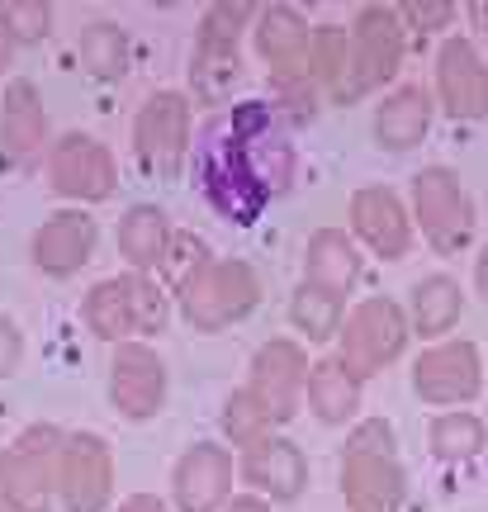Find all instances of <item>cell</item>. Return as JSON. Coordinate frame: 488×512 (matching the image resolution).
<instances>
[{
  "mask_svg": "<svg viewBox=\"0 0 488 512\" xmlns=\"http://www.w3.org/2000/svg\"><path fill=\"white\" fill-rule=\"evenodd\" d=\"M190 176H195L199 200L218 219L252 228L266 214V204L294 190V176H299L294 128L261 95L237 100L199 124Z\"/></svg>",
  "mask_w": 488,
  "mask_h": 512,
  "instance_id": "6da1fadb",
  "label": "cell"
},
{
  "mask_svg": "<svg viewBox=\"0 0 488 512\" xmlns=\"http://www.w3.org/2000/svg\"><path fill=\"white\" fill-rule=\"evenodd\" d=\"M346 512H403L408 503V470L398 460V432L384 418H361L346 432L337 460Z\"/></svg>",
  "mask_w": 488,
  "mask_h": 512,
  "instance_id": "7a4b0ae2",
  "label": "cell"
},
{
  "mask_svg": "<svg viewBox=\"0 0 488 512\" xmlns=\"http://www.w3.org/2000/svg\"><path fill=\"white\" fill-rule=\"evenodd\" d=\"M256 5L247 0H214L204 5L190 48V100L199 105H228L242 86V43L252 38Z\"/></svg>",
  "mask_w": 488,
  "mask_h": 512,
  "instance_id": "3957f363",
  "label": "cell"
},
{
  "mask_svg": "<svg viewBox=\"0 0 488 512\" xmlns=\"http://www.w3.org/2000/svg\"><path fill=\"white\" fill-rule=\"evenodd\" d=\"M81 318L109 347H119V342H147V337L166 332V323H171V290H166L157 275H138V271L105 275V280H95L91 290H86Z\"/></svg>",
  "mask_w": 488,
  "mask_h": 512,
  "instance_id": "277c9868",
  "label": "cell"
},
{
  "mask_svg": "<svg viewBox=\"0 0 488 512\" xmlns=\"http://www.w3.org/2000/svg\"><path fill=\"white\" fill-rule=\"evenodd\" d=\"M261 275L242 256H209L190 280L176 285V309L195 332H223L261 309Z\"/></svg>",
  "mask_w": 488,
  "mask_h": 512,
  "instance_id": "5b68a950",
  "label": "cell"
},
{
  "mask_svg": "<svg viewBox=\"0 0 488 512\" xmlns=\"http://www.w3.org/2000/svg\"><path fill=\"white\" fill-rule=\"evenodd\" d=\"M67 432L57 422H29L10 446H0V508L57 512V460Z\"/></svg>",
  "mask_w": 488,
  "mask_h": 512,
  "instance_id": "8992f818",
  "label": "cell"
},
{
  "mask_svg": "<svg viewBox=\"0 0 488 512\" xmlns=\"http://www.w3.org/2000/svg\"><path fill=\"white\" fill-rule=\"evenodd\" d=\"M195 100L190 91H152L133 114V157L143 166L147 176L157 181H171L181 176V166L190 162L195 152Z\"/></svg>",
  "mask_w": 488,
  "mask_h": 512,
  "instance_id": "52a82bcc",
  "label": "cell"
},
{
  "mask_svg": "<svg viewBox=\"0 0 488 512\" xmlns=\"http://www.w3.org/2000/svg\"><path fill=\"white\" fill-rule=\"evenodd\" d=\"M408 57V24L398 5H361L351 19V76L337 105H356L365 95L384 91Z\"/></svg>",
  "mask_w": 488,
  "mask_h": 512,
  "instance_id": "ba28073f",
  "label": "cell"
},
{
  "mask_svg": "<svg viewBox=\"0 0 488 512\" xmlns=\"http://www.w3.org/2000/svg\"><path fill=\"white\" fill-rule=\"evenodd\" d=\"M413 223L436 256H460L474 242V195L465 190L460 171L451 166H422L413 176Z\"/></svg>",
  "mask_w": 488,
  "mask_h": 512,
  "instance_id": "9c48e42d",
  "label": "cell"
},
{
  "mask_svg": "<svg viewBox=\"0 0 488 512\" xmlns=\"http://www.w3.org/2000/svg\"><path fill=\"white\" fill-rule=\"evenodd\" d=\"M413 337V323H408V309L389 299V294H370L356 309L346 313L342 337H337V356L346 361V370H356L361 380L380 375L384 366H394L403 347Z\"/></svg>",
  "mask_w": 488,
  "mask_h": 512,
  "instance_id": "30bf717a",
  "label": "cell"
},
{
  "mask_svg": "<svg viewBox=\"0 0 488 512\" xmlns=\"http://www.w3.org/2000/svg\"><path fill=\"white\" fill-rule=\"evenodd\" d=\"M43 176L57 200L76 204V209H91L119 195V162L95 133H62L43 162Z\"/></svg>",
  "mask_w": 488,
  "mask_h": 512,
  "instance_id": "8fae6325",
  "label": "cell"
},
{
  "mask_svg": "<svg viewBox=\"0 0 488 512\" xmlns=\"http://www.w3.org/2000/svg\"><path fill=\"white\" fill-rule=\"evenodd\" d=\"M308 351L299 337H271L252 351V366H247V389H252L261 408L271 413L275 427L299 418V408L308 403Z\"/></svg>",
  "mask_w": 488,
  "mask_h": 512,
  "instance_id": "7c38bea8",
  "label": "cell"
},
{
  "mask_svg": "<svg viewBox=\"0 0 488 512\" xmlns=\"http://www.w3.org/2000/svg\"><path fill=\"white\" fill-rule=\"evenodd\" d=\"M53 133H48V110H43V91L29 76H10L0 91V171H34L48 162L53 152Z\"/></svg>",
  "mask_w": 488,
  "mask_h": 512,
  "instance_id": "4fadbf2b",
  "label": "cell"
},
{
  "mask_svg": "<svg viewBox=\"0 0 488 512\" xmlns=\"http://www.w3.org/2000/svg\"><path fill=\"white\" fill-rule=\"evenodd\" d=\"M488 380V366L479 347L470 337H446V342H432L413 361V394L432 408H460V403H474L479 389Z\"/></svg>",
  "mask_w": 488,
  "mask_h": 512,
  "instance_id": "5bb4252c",
  "label": "cell"
},
{
  "mask_svg": "<svg viewBox=\"0 0 488 512\" xmlns=\"http://www.w3.org/2000/svg\"><path fill=\"white\" fill-rule=\"evenodd\" d=\"M171 375L157 347L147 342H119L109 351V408L124 422H152L166 408Z\"/></svg>",
  "mask_w": 488,
  "mask_h": 512,
  "instance_id": "9a60e30c",
  "label": "cell"
},
{
  "mask_svg": "<svg viewBox=\"0 0 488 512\" xmlns=\"http://www.w3.org/2000/svg\"><path fill=\"white\" fill-rule=\"evenodd\" d=\"M114 503V451L100 432H67L57 460V508L109 512Z\"/></svg>",
  "mask_w": 488,
  "mask_h": 512,
  "instance_id": "2e32d148",
  "label": "cell"
},
{
  "mask_svg": "<svg viewBox=\"0 0 488 512\" xmlns=\"http://www.w3.org/2000/svg\"><path fill=\"white\" fill-rule=\"evenodd\" d=\"M95 247H100V223H95L91 209H53L48 219L29 233V266L48 280H72L95 261Z\"/></svg>",
  "mask_w": 488,
  "mask_h": 512,
  "instance_id": "e0dca14e",
  "label": "cell"
},
{
  "mask_svg": "<svg viewBox=\"0 0 488 512\" xmlns=\"http://www.w3.org/2000/svg\"><path fill=\"white\" fill-rule=\"evenodd\" d=\"M233 451L223 441H190L171 465V508L176 512H223L233 503Z\"/></svg>",
  "mask_w": 488,
  "mask_h": 512,
  "instance_id": "ac0fdd59",
  "label": "cell"
},
{
  "mask_svg": "<svg viewBox=\"0 0 488 512\" xmlns=\"http://www.w3.org/2000/svg\"><path fill=\"white\" fill-rule=\"evenodd\" d=\"M436 105L455 124L488 119V57L470 34H451L436 48Z\"/></svg>",
  "mask_w": 488,
  "mask_h": 512,
  "instance_id": "d6986e66",
  "label": "cell"
},
{
  "mask_svg": "<svg viewBox=\"0 0 488 512\" xmlns=\"http://www.w3.org/2000/svg\"><path fill=\"white\" fill-rule=\"evenodd\" d=\"M413 209L403 204L394 185H361L351 195V238L380 261H403L413 252Z\"/></svg>",
  "mask_w": 488,
  "mask_h": 512,
  "instance_id": "ffe728a7",
  "label": "cell"
},
{
  "mask_svg": "<svg viewBox=\"0 0 488 512\" xmlns=\"http://www.w3.org/2000/svg\"><path fill=\"white\" fill-rule=\"evenodd\" d=\"M237 479L247 484V494L266 498V503H294L308 489V456L294 437L271 432L237 456Z\"/></svg>",
  "mask_w": 488,
  "mask_h": 512,
  "instance_id": "44dd1931",
  "label": "cell"
},
{
  "mask_svg": "<svg viewBox=\"0 0 488 512\" xmlns=\"http://www.w3.org/2000/svg\"><path fill=\"white\" fill-rule=\"evenodd\" d=\"M252 48L266 62V76L304 72L313 48V24L294 5H261L252 24Z\"/></svg>",
  "mask_w": 488,
  "mask_h": 512,
  "instance_id": "7402d4cb",
  "label": "cell"
},
{
  "mask_svg": "<svg viewBox=\"0 0 488 512\" xmlns=\"http://www.w3.org/2000/svg\"><path fill=\"white\" fill-rule=\"evenodd\" d=\"M432 114H436L432 91L417 86V81H403L394 91H384V100L375 105L370 133H375V143L384 152H413L432 133Z\"/></svg>",
  "mask_w": 488,
  "mask_h": 512,
  "instance_id": "603a6c76",
  "label": "cell"
},
{
  "mask_svg": "<svg viewBox=\"0 0 488 512\" xmlns=\"http://www.w3.org/2000/svg\"><path fill=\"white\" fill-rule=\"evenodd\" d=\"M361 275H365L361 242L351 238L346 228H318L304 242V285L346 299V294L361 285Z\"/></svg>",
  "mask_w": 488,
  "mask_h": 512,
  "instance_id": "cb8c5ba5",
  "label": "cell"
},
{
  "mask_svg": "<svg viewBox=\"0 0 488 512\" xmlns=\"http://www.w3.org/2000/svg\"><path fill=\"white\" fill-rule=\"evenodd\" d=\"M361 394L365 380L356 370H346V361L332 351V356H318L313 370H308V413L323 422V427H356V413H361Z\"/></svg>",
  "mask_w": 488,
  "mask_h": 512,
  "instance_id": "d4e9b609",
  "label": "cell"
},
{
  "mask_svg": "<svg viewBox=\"0 0 488 512\" xmlns=\"http://www.w3.org/2000/svg\"><path fill=\"white\" fill-rule=\"evenodd\" d=\"M114 242H119V256L128 261V271L162 275L166 252L176 242V228L166 219V209H157V204H128L119 228H114Z\"/></svg>",
  "mask_w": 488,
  "mask_h": 512,
  "instance_id": "484cf974",
  "label": "cell"
},
{
  "mask_svg": "<svg viewBox=\"0 0 488 512\" xmlns=\"http://www.w3.org/2000/svg\"><path fill=\"white\" fill-rule=\"evenodd\" d=\"M408 323H413L417 337H427V342H446V332H455L460 323V313H465V290H460V280L446 271L436 275H422L413 290H408Z\"/></svg>",
  "mask_w": 488,
  "mask_h": 512,
  "instance_id": "4316f807",
  "label": "cell"
},
{
  "mask_svg": "<svg viewBox=\"0 0 488 512\" xmlns=\"http://www.w3.org/2000/svg\"><path fill=\"white\" fill-rule=\"evenodd\" d=\"M76 62L91 81H124L128 62H133V38L114 19H91L76 34Z\"/></svg>",
  "mask_w": 488,
  "mask_h": 512,
  "instance_id": "83f0119b",
  "label": "cell"
},
{
  "mask_svg": "<svg viewBox=\"0 0 488 512\" xmlns=\"http://www.w3.org/2000/svg\"><path fill=\"white\" fill-rule=\"evenodd\" d=\"M304 72L323 86L327 105H337L346 76H351V24H313V48H308Z\"/></svg>",
  "mask_w": 488,
  "mask_h": 512,
  "instance_id": "f1b7e54d",
  "label": "cell"
},
{
  "mask_svg": "<svg viewBox=\"0 0 488 512\" xmlns=\"http://www.w3.org/2000/svg\"><path fill=\"white\" fill-rule=\"evenodd\" d=\"M427 446H432L436 460L446 465H465L488 446V427L479 413L470 408H451V413H436L432 427H427Z\"/></svg>",
  "mask_w": 488,
  "mask_h": 512,
  "instance_id": "f546056e",
  "label": "cell"
},
{
  "mask_svg": "<svg viewBox=\"0 0 488 512\" xmlns=\"http://www.w3.org/2000/svg\"><path fill=\"white\" fill-rule=\"evenodd\" d=\"M290 328L304 337V342H332V337H342V323H346V299L327 290H313V285H294L290 294Z\"/></svg>",
  "mask_w": 488,
  "mask_h": 512,
  "instance_id": "4dcf8cb0",
  "label": "cell"
},
{
  "mask_svg": "<svg viewBox=\"0 0 488 512\" xmlns=\"http://www.w3.org/2000/svg\"><path fill=\"white\" fill-rule=\"evenodd\" d=\"M218 432H223L228 446L247 451V446H256L261 437H271L275 422H271V413L261 408V399L242 384V389H233V394L223 399V408H218Z\"/></svg>",
  "mask_w": 488,
  "mask_h": 512,
  "instance_id": "1f68e13d",
  "label": "cell"
},
{
  "mask_svg": "<svg viewBox=\"0 0 488 512\" xmlns=\"http://www.w3.org/2000/svg\"><path fill=\"white\" fill-rule=\"evenodd\" d=\"M271 81V100L275 105V114L285 119L290 128H308L318 114H323V105H327V95H323V86L313 81L308 72H285V76H266Z\"/></svg>",
  "mask_w": 488,
  "mask_h": 512,
  "instance_id": "d6a6232c",
  "label": "cell"
},
{
  "mask_svg": "<svg viewBox=\"0 0 488 512\" xmlns=\"http://www.w3.org/2000/svg\"><path fill=\"white\" fill-rule=\"evenodd\" d=\"M5 19H10V34H15L19 48H34L43 38H53V5L43 0H10L5 5Z\"/></svg>",
  "mask_w": 488,
  "mask_h": 512,
  "instance_id": "836d02e7",
  "label": "cell"
},
{
  "mask_svg": "<svg viewBox=\"0 0 488 512\" xmlns=\"http://www.w3.org/2000/svg\"><path fill=\"white\" fill-rule=\"evenodd\" d=\"M209 256H214V247H209L204 238H195V233H176V242H171L166 266H162V275H157V280H162L166 290L176 294V285H181V280H190V275H195L199 266L209 261Z\"/></svg>",
  "mask_w": 488,
  "mask_h": 512,
  "instance_id": "e575fe53",
  "label": "cell"
},
{
  "mask_svg": "<svg viewBox=\"0 0 488 512\" xmlns=\"http://www.w3.org/2000/svg\"><path fill=\"white\" fill-rule=\"evenodd\" d=\"M398 15L408 24V34H441V29H451L455 19H460V5L451 0H408V5H398Z\"/></svg>",
  "mask_w": 488,
  "mask_h": 512,
  "instance_id": "d590c367",
  "label": "cell"
},
{
  "mask_svg": "<svg viewBox=\"0 0 488 512\" xmlns=\"http://www.w3.org/2000/svg\"><path fill=\"white\" fill-rule=\"evenodd\" d=\"M24 332H19V323L10 318V313H0V380H10V375H19V366H24Z\"/></svg>",
  "mask_w": 488,
  "mask_h": 512,
  "instance_id": "8d00e7d4",
  "label": "cell"
},
{
  "mask_svg": "<svg viewBox=\"0 0 488 512\" xmlns=\"http://www.w3.org/2000/svg\"><path fill=\"white\" fill-rule=\"evenodd\" d=\"M114 512H176V508H171L166 498H157V494H128Z\"/></svg>",
  "mask_w": 488,
  "mask_h": 512,
  "instance_id": "74e56055",
  "label": "cell"
},
{
  "mask_svg": "<svg viewBox=\"0 0 488 512\" xmlns=\"http://www.w3.org/2000/svg\"><path fill=\"white\" fill-rule=\"evenodd\" d=\"M19 53L15 34H10V19H5V5H0V91H5V67H10V57Z\"/></svg>",
  "mask_w": 488,
  "mask_h": 512,
  "instance_id": "f35d334b",
  "label": "cell"
},
{
  "mask_svg": "<svg viewBox=\"0 0 488 512\" xmlns=\"http://www.w3.org/2000/svg\"><path fill=\"white\" fill-rule=\"evenodd\" d=\"M223 512H271V503H266V498H256V494H237Z\"/></svg>",
  "mask_w": 488,
  "mask_h": 512,
  "instance_id": "ab89813d",
  "label": "cell"
},
{
  "mask_svg": "<svg viewBox=\"0 0 488 512\" xmlns=\"http://www.w3.org/2000/svg\"><path fill=\"white\" fill-rule=\"evenodd\" d=\"M474 290L488 299V242L479 247V256H474Z\"/></svg>",
  "mask_w": 488,
  "mask_h": 512,
  "instance_id": "60d3db41",
  "label": "cell"
},
{
  "mask_svg": "<svg viewBox=\"0 0 488 512\" xmlns=\"http://www.w3.org/2000/svg\"><path fill=\"white\" fill-rule=\"evenodd\" d=\"M465 19H470L479 34H488V0H470V5H465Z\"/></svg>",
  "mask_w": 488,
  "mask_h": 512,
  "instance_id": "b9f144b4",
  "label": "cell"
},
{
  "mask_svg": "<svg viewBox=\"0 0 488 512\" xmlns=\"http://www.w3.org/2000/svg\"><path fill=\"white\" fill-rule=\"evenodd\" d=\"M0 512H5V508H0Z\"/></svg>",
  "mask_w": 488,
  "mask_h": 512,
  "instance_id": "7bdbcfd3",
  "label": "cell"
}]
</instances>
